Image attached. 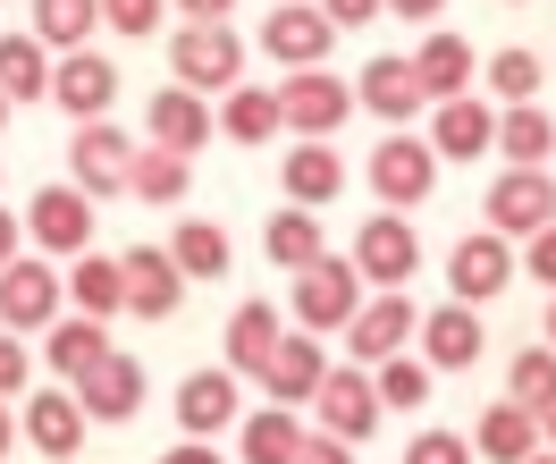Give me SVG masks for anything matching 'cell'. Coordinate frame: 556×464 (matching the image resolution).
Here are the masks:
<instances>
[{
    "instance_id": "obj_45",
    "label": "cell",
    "mask_w": 556,
    "mask_h": 464,
    "mask_svg": "<svg viewBox=\"0 0 556 464\" xmlns=\"http://www.w3.org/2000/svg\"><path fill=\"white\" fill-rule=\"evenodd\" d=\"M26 372H35V363H26V338H17V329H0V397L17 389Z\"/></svg>"
},
{
    "instance_id": "obj_14",
    "label": "cell",
    "mask_w": 556,
    "mask_h": 464,
    "mask_svg": "<svg viewBox=\"0 0 556 464\" xmlns=\"http://www.w3.org/2000/svg\"><path fill=\"white\" fill-rule=\"evenodd\" d=\"M118 271H127V313H136V322H169V313H177V296H186V271H177V253H169V246H136V253H118Z\"/></svg>"
},
{
    "instance_id": "obj_56",
    "label": "cell",
    "mask_w": 556,
    "mask_h": 464,
    "mask_svg": "<svg viewBox=\"0 0 556 464\" xmlns=\"http://www.w3.org/2000/svg\"><path fill=\"white\" fill-rule=\"evenodd\" d=\"M515 9H522V0H515Z\"/></svg>"
},
{
    "instance_id": "obj_21",
    "label": "cell",
    "mask_w": 556,
    "mask_h": 464,
    "mask_svg": "<svg viewBox=\"0 0 556 464\" xmlns=\"http://www.w3.org/2000/svg\"><path fill=\"white\" fill-rule=\"evenodd\" d=\"M354 102L371 110V118H388V127H405L430 93H421L414 60H396V51H380V60H363V85H354Z\"/></svg>"
},
{
    "instance_id": "obj_55",
    "label": "cell",
    "mask_w": 556,
    "mask_h": 464,
    "mask_svg": "<svg viewBox=\"0 0 556 464\" xmlns=\"http://www.w3.org/2000/svg\"><path fill=\"white\" fill-rule=\"evenodd\" d=\"M548 448H556V414H548Z\"/></svg>"
},
{
    "instance_id": "obj_7",
    "label": "cell",
    "mask_w": 556,
    "mask_h": 464,
    "mask_svg": "<svg viewBox=\"0 0 556 464\" xmlns=\"http://www.w3.org/2000/svg\"><path fill=\"white\" fill-rule=\"evenodd\" d=\"M414 329H421V313L405 304V287H380L371 304H354V322H346V355L371 372V363L405 355V347H414Z\"/></svg>"
},
{
    "instance_id": "obj_38",
    "label": "cell",
    "mask_w": 556,
    "mask_h": 464,
    "mask_svg": "<svg viewBox=\"0 0 556 464\" xmlns=\"http://www.w3.org/2000/svg\"><path fill=\"white\" fill-rule=\"evenodd\" d=\"M93 26H102V0H35V35L60 51H85Z\"/></svg>"
},
{
    "instance_id": "obj_17",
    "label": "cell",
    "mask_w": 556,
    "mask_h": 464,
    "mask_svg": "<svg viewBox=\"0 0 556 464\" xmlns=\"http://www.w3.org/2000/svg\"><path fill=\"white\" fill-rule=\"evenodd\" d=\"M548 448V423L531 414V405H515V397H497V405H481V423H472V456L489 464H522Z\"/></svg>"
},
{
    "instance_id": "obj_1",
    "label": "cell",
    "mask_w": 556,
    "mask_h": 464,
    "mask_svg": "<svg viewBox=\"0 0 556 464\" xmlns=\"http://www.w3.org/2000/svg\"><path fill=\"white\" fill-rule=\"evenodd\" d=\"M354 304H363V271H354V253H320V262H304L295 271V296H287V313H295V329H346Z\"/></svg>"
},
{
    "instance_id": "obj_23",
    "label": "cell",
    "mask_w": 556,
    "mask_h": 464,
    "mask_svg": "<svg viewBox=\"0 0 556 464\" xmlns=\"http://www.w3.org/2000/svg\"><path fill=\"white\" fill-rule=\"evenodd\" d=\"M85 405H76V389H35L26 397V439H35L42 456H76L85 448Z\"/></svg>"
},
{
    "instance_id": "obj_30",
    "label": "cell",
    "mask_w": 556,
    "mask_h": 464,
    "mask_svg": "<svg viewBox=\"0 0 556 464\" xmlns=\"http://www.w3.org/2000/svg\"><path fill=\"white\" fill-rule=\"evenodd\" d=\"M102 355H110V322H93V313H60L51 322V372L60 380H85Z\"/></svg>"
},
{
    "instance_id": "obj_10",
    "label": "cell",
    "mask_w": 556,
    "mask_h": 464,
    "mask_svg": "<svg viewBox=\"0 0 556 464\" xmlns=\"http://www.w3.org/2000/svg\"><path fill=\"white\" fill-rule=\"evenodd\" d=\"M68 170H76V186L102 203V195H127V170H136V143L118 136L110 118H85L76 127V143H68Z\"/></svg>"
},
{
    "instance_id": "obj_16",
    "label": "cell",
    "mask_w": 556,
    "mask_h": 464,
    "mask_svg": "<svg viewBox=\"0 0 556 464\" xmlns=\"http://www.w3.org/2000/svg\"><path fill=\"white\" fill-rule=\"evenodd\" d=\"M320 380H329V347H320V329H287V338H278V355L262 363V389H270L278 405L320 397Z\"/></svg>"
},
{
    "instance_id": "obj_40",
    "label": "cell",
    "mask_w": 556,
    "mask_h": 464,
    "mask_svg": "<svg viewBox=\"0 0 556 464\" xmlns=\"http://www.w3.org/2000/svg\"><path fill=\"white\" fill-rule=\"evenodd\" d=\"M371 380H380V405H421V397H430V363L388 355V363H371Z\"/></svg>"
},
{
    "instance_id": "obj_6",
    "label": "cell",
    "mask_w": 556,
    "mask_h": 464,
    "mask_svg": "<svg viewBox=\"0 0 556 464\" xmlns=\"http://www.w3.org/2000/svg\"><path fill=\"white\" fill-rule=\"evenodd\" d=\"M278 110H287L295 136H338V127L354 118V85H346V76H329V68H287Z\"/></svg>"
},
{
    "instance_id": "obj_52",
    "label": "cell",
    "mask_w": 556,
    "mask_h": 464,
    "mask_svg": "<svg viewBox=\"0 0 556 464\" xmlns=\"http://www.w3.org/2000/svg\"><path fill=\"white\" fill-rule=\"evenodd\" d=\"M522 464H556V448H540V456H522Z\"/></svg>"
},
{
    "instance_id": "obj_54",
    "label": "cell",
    "mask_w": 556,
    "mask_h": 464,
    "mask_svg": "<svg viewBox=\"0 0 556 464\" xmlns=\"http://www.w3.org/2000/svg\"><path fill=\"white\" fill-rule=\"evenodd\" d=\"M0 127H9V93H0Z\"/></svg>"
},
{
    "instance_id": "obj_26",
    "label": "cell",
    "mask_w": 556,
    "mask_h": 464,
    "mask_svg": "<svg viewBox=\"0 0 556 464\" xmlns=\"http://www.w3.org/2000/svg\"><path fill=\"white\" fill-rule=\"evenodd\" d=\"M278 338H287L278 304H237V322H228V372H237V380H262V363L278 355Z\"/></svg>"
},
{
    "instance_id": "obj_27",
    "label": "cell",
    "mask_w": 556,
    "mask_h": 464,
    "mask_svg": "<svg viewBox=\"0 0 556 464\" xmlns=\"http://www.w3.org/2000/svg\"><path fill=\"white\" fill-rule=\"evenodd\" d=\"M346 186V161L329 152V136H304L295 152H287V203H304V212H320L329 195Z\"/></svg>"
},
{
    "instance_id": "obj_42",
    "label": "cell",
    "mask_w": 556,
    "mask_h": 464,
    "mask_svg": "<svg viewBox=\"0 0 556 464\" xmlns=\"http://www.w3.org/2000/svg\"><path fill=\"white\" fill-rule=\"evenodd\" d=\"M405 464H472V439H455V430H414Z\"/></svg>"
},
{
    "instance_id": "obj_2",
    "label": "cell",
    "mask_w": 556,
    "mask_h": 464,
    "mask_svg": "<svg viewBox=\"0 0 556 464\" xmlns=\"http://www.w3.org/2000/svg\"><path fill=\"white\" fill-rule=\"evenodd\" d=\"M371 195H380L388 212H414V203H430V186H439V143L405 136V127H388L380 143H371Z\"/></svg>"
},
{
    "instance_id": "obj_12",
    "label": "cell",
    "mask_w": 556,
    "mask_h": 464,
    "mask_svg": "<svg viewBox=\"0 0 556 464\" xmlns=\"http://www.w3.org/2000/svg\"><path fill=\"white\" fill-rule=\"evenodd\" d=\"M26 237L42 253H85L93 246V195L85 186H42L35 203H26Z\"/></svg>"
},
{
    "instance_id": "obj_41",
    "label": "cell",
    "mask_w": 556,
    "mask_h": 464,
    "mask_svg": "<svg viewBox=\"0 0 556 464\" xmlns=\"http://www.w3.org/2000/svg\"><path fill=\"white\" fill-rule=\"evenodd\" d=\"M169 17V0H102V26H118L127 42H152Z\"/></svg>"
},
{
    "instance_id": "obj_9",
    "label": "cell",
    "mask_w": 556,
    "mask_h": 464,
    "mask_svg": "<svg viewBox=\"0 0 556 464\" xmlns=\"http://www.w3.org/2000/svg\"><path fill=\"white\" fill-rule=\"evenodd\" d=\"M354 271L371 287H405L421 271V237H414V220L405 212H380V220H363L354 228Z\"/></svg>"
},
{
    "instance_id": "obj_33",
    "label": "cell",
    "mask_w": 556,
    "mask_h": 464,
    "mask_svg": "<svg viewBox=\"0 0 556 464\" xmlns=\"http://www.w3.org/2000/svg\"><path fill=\"white\" fill-rule=\"evenodd\" d=\"M0 93H9V102L51 93V42L42 35H0Z\"/></svg>"
},
{
    "instance_id": "obj_34",
    "label": "cell",
    "mask_w": 556,
    "mask_h": 464,
    "mask_svg": "<svg viewBox=\"0 0 556 464\" xmlns=\"http://www.w3.org/2000/svg\"><path fill=\"white\" fill-rule=\"evenodd\" d=\"M186 186H194V170H186V152H161V143H136V170H127V195H143V203H186Z\"/></svg>"
},
{
    "instance_id": "obj_20",
    "label": "cell",
    "mask_w": 556,
    "mask_h": 464,
    "mask_svg": "<svg viewBox=\"0 0 556 464\" xmlns=\"http://www.w3.org/2000/svg\"><path fill=\"white\" fill-rule=\"evenodd\" d=\"M51 102L76 110V127L85 118H102L118 102V68H110L102 51H68V60H51Z\"/></svg>"
},
{
    "instance_id": "obj_15",
    "label": "cell",
    "mask_w": 556,
    "mask_h": 464,
    "mask_svg": "<svg viewBox=\"0 0 556 464\" xmlns=\"http://www.w3.org/2000/svg\"><path fill=\"white\" fill-rule=\"evenodd\" d=\"M421 363L430 372H472L481 363V304L447 296L439 313H421Z\"/></svg>"
},
{
    "instance_id": "obj_29",
    "label": "cell",
    "mask_w": 556,
    "mask_h": 464,
    "mask_svg": "<svg viewBox=\"0 0 556 464\" xmlns=\"http://www.w3.org/2000/svg\"><path fill=\"white\" fill-rule=\"evenodd\" d=\"M497 152H506L515 170H540V161L556 152V118L540 102H506L497 110Z\"/></svg>"
},
{
    "instance_id": "obj_32",
    "label": "cell",
    "mask_w": 556,
    "mask_h": 464,
    "mask_svg": "<svg viewBox=\"0 0 556 464\" xmlns=\"http://www.w3.org/2000/svg\"><path fill=\"white\" fill-rule=\"evenodd\" d=\"M262 246H270L278 271H304V262H320V253H329V237H320V220L304 212V203H278L270 228H262Z\"/></svg>"
},
{
    "instance_id": "obj_49",
    "label": "cell",
    "mask_w": 556,
    "mask_h": 464,
    "mask_svg": "<svg viewBox=\"0 0 556 464\" xmlns=\"http://www.w3.org/2000/svg\"><path fill=\"white\" fill-rule=\"evenodd\" d=\"M177 9H186V17H228L237 0H177Z\"/></svg>"
},
{
    "instance_id": "obj_22",
    "label": "cell",
    "mask_w": 556,
    "mask_h": 464,
    "mask_svg": "<svg viewBox=\"0 0 556 464\" xmlns=\"http://www.w3.org/2000/svg\"><path fill=\"white\" fill-rule=\"evenodd\" d=\"M430 143H439V161H481L489 143H497V110L472 102V93L430 102Z\"/></svg>"
},
{
    "instance_id": "obj_43",
    "label": "cell",
    "mask_w": 556,
    "mask_h": 464,
    "mask_svg": "<svg viewBox=\"0 0 556 464\" xmlns=\"http://www.w3.org/2000/svg\"><path fill=\"white\" fill-rule=\"evenodd\" d=\"M320 9H329V26H338V35H363V26L380 17L388 0H320Z\"/></svg>"
},
{
    "instance_id": "obj_5",
    "label": "cell",
    "mask_w": 556,
    "mask_h": 464,
    "mask_svg": "<svg viewBox=\"0 0 556 464\" xmlns=\"http://www.w3.org/2000/svg\"><path fill=\"white\" fill-rule=\"evenodd\" d=\"M60 296H68V279L42 262V253H17V262H0V329H51L60 322Z\"/></svg>"
},
{
    "instance_id": "obj_53",
    "label": "cell",
    "mask_w": 556,
    "mask_h": 464,
    "mask_svg": "<svg viewBox=\"0 0 556 464\" xmlns=\"http://www.w3.org/2000/svg\"><path fill=\"white\" fill-rule=\"evenodd\" d=\"M548 347H556V304H548Z\"/></svg>"
},
{
    "instance_id": "obj_8",
    "label": "cell",
    "mask_w": 556,
    "mask_h": 464,
    "mask_svg": "<svg viewBox=\"0 0 556 464\" xmlns=\"http://www.w3.org/2000/svg\"><path fill=\"white\" fill-rule=\"evenodd\" d=\"M262 51H270L278 68H320V60L338 51V26H329L320 0H278L270 26H262Z\"/></svg>"
},
{
    "instance_id": "obj_24",
    "label": "cell",
    "mask_w": 556,
    "mask_h": 464,
    "mask_svg": "<svg viewBox=\"0 0 556 464\" xmlns=\"http://www.w3.org/2000/svg\"><path fill=\"white\" fill-rule=\"evenodd\" d=\"M177 423H186V439L237 430V372H194V380L177 389Z\"/></svg>"
},
{
    "instance_id": "obj_39",
    "label": "cell",
    "mask_w": 556,
    "mask_h": 464,
    "mask_svg": "<svg viewBox=\"0 0 556 464\" xmlns=\"http://www.w3.org/2000/svg\"><path fill=\"white\" fill-rule=\"evenodd\" d=\"M540 51H489V93L497 102H540Z\"/></svg>"
},
{
    "instance_id": "obj_18",
    "label": "cell",
    "mask_w": 556,
    "mask_h": 464,
    "mask_svg": "<svg viewBox=\"0 0 556 464\" xmlns=\"http://www.w3.org/2000/svg\"><path fill=\"white\" fill-rule=\"evenodd\" d=\"M219 136V110H203V93L194 85H169V93H152V136L143 143H161V152H203V143Z\"/></svg>"
},
{
    "instance_id": "obj_51",
    "label": "cell",
    "mask_w": 556,
    "mask_h": 464,
    "mask_svg": "<svg viewBox=\"0 0 556 464\" xmlns=\"http://www.w3.org/2000/svg\"><path fill=\"white\" fill-rule=\"evenodd\" d=\"M9 448H17V423H9V405H0V456H9Z\"/></svg>"
},
{
    "instance_id": "obj_19",
    "label": "cell",
    "mask_w": 556,
    "mask_h": 464,
    "mask_svg": "<svg viewBox=\"0 0 556 464\" xmlns=\"http://www.w3.org/2000/svg\"><path fill=\"white\" fill-rule=\"evenodd\" d=\"M68 389H76V405H85L93 423H127V414H136V405H143V363L110 347V355L93 363L85 380H68Z\"/></svg>"
},
{
    "instance_id": "obj_37",
    "label": "cell",
    "mask_w": 556,
    "mask_h": 464,
    "mask_svg": "<svg viewBox=\"0 0 556 464\" xmlns=\"http://www.w3.org/2000/svg\"><path fill=\"white\" fill-rule=\"evenodd\" d=\"M506 397L548 423V414H556V347H522V355L506 363Z\"/></svg>"
},
{
    "instance_id": "obj_46",
    "label": "cell",
    "mask_w": 556,
    "mask_h": 464,
    "mask_svg": "<svg viewBox=\"0 0 556 464\" xmlns=\"http://www.w3.org/2000/svg\"><path fill=\"white\" fill-rule=\"evenodd\" d=\"M295 464H354V439H338V430H313Z\"/></svg>"
},
{
    "instance_id": "obj_13",
    "label": "cell",
    "mask_w": 556,
    "mask_h": 464,
    "mask_svg": "<svg viewBox=\"0 0 556 464\" xmlns=\"http://www.w3.org/2000/svg\"><path fill=\"white\" fill-rule=\"evenodd\" d=\"M447 287L464 296V304H497V296L515 287V246H506L497 228H481V237H464V246L447 253Z\"/></svg>"
},
{
    "instance_id": "obj_31",
    "label": "cell",
    "mask_w": 556,
    "mask_h": 464,
    "mask_svg": "<svg viewBox=\"0 0 556 464\" xmlns=\"http://www.w3.org/2000/svg\"><path fill=\"white\" fill-rule=\"evenodd\" d=\"M68 304H76V313H93V322L127 313V271H118L110 253H76V271H68Z\"/></svg>"
},
{
    "instance_id": "obj_44",
    "label": "cell",
    "mask_w": 556,
    "mask_h": 464,
    "mask_svg": "<svg viewBox=\"0 0 556 464\" xmlns=\"http://www.w3.org/2000/svg\"><path fill=\"white\" fill-rule=\"evenodd\" d=\"M522 271H531V279H540V287L556 296V220L540 228V237H531V253H522Z\"/></svg>"
},
{
    "instance_id": "obj_11",
    "label": "cell",
    "mask_w": 556,
    "mask_h": 464,
    "mask_svg": "<svg viewBox=\"0 0 556 464\" xmlns=\"http://www.w3.org/2000/svg\"><path fill=\"white\" fill-rule=\"evenodd\" d=\"M320 430H338V439H371V423H380L388 405H380V380H363V363H329V380H320Z\"/></svg>"
},
{
    "instance_id": "obj_48",
    "label": "cell",
    "mask_w": 556,
    "mask_h": 464,
    "mask_svg": "<svg viewBox=\"0 0 556 464\" xmlns=\"http://www.w3.org/2000/svg\"><path fill=\"white\" fill-rule=\"evenodd\" d=\"M388 9H396V17H405V26H421V17H439V9H447V0H388Z\"/></svg>"
},
{
    "instance_id": "obj_35",
    "label": "cell",
    "mask_w": 556,
    "mask_h": 464,
    "mask_svg": "<svg viewBox=\"0 0 556 464\" xmlns=\"http://www.w3.org/2000/svg\"><path fill=\"white\" fill-rule=\"evenodd\" d=\"M219 127L237 143H270L278 127H287V110H278L270 85H228V110H219Z\"/></svg>"
},
{
    "instance_id": "obj_28",
    "label": "cell",
    "mask_w": 556,
    "mask_h": 464,
    "mask_svg": "<svg viewBox=\"0 0 556 464\" xmlns=\"http://www.w3.org/2000/svg\"><path fill=\"white\" fill-rule=\"evenodd\" d=\"M472 68H481V51H472L464 35H430L414 51V76H421V93H430V102H455V93L472 85Z\"/></svg>"
},
{
    "instance_id": "obj_3",
    "label": "cell",
    "mask_w": 556,
    "mask_h": 464,
    "mask_svg": "<svg viewBox=\"0 0 556 464\" xmlns=\"http://www.w3.org/2000/svg\"><path fill=\"white\" fill-rule=\"evenodd\" d=\"M169 68H177V85H194V93H228V85H244V42L228 35V17H194V26L169 42Z\"/></svg>"
},
{
    "instance_id": "obj_50",
    "label": "cell",
    "mask_w": 556,
    "mask_h": 464,
    "mask_svg": "<svg viewBox=\"0 0 556 464\" xmlns=\"http://www.w3.org/2000/svg\"><path fill=\"white\" fill-rule=\"evenodd\" d=\"M0 262H17V212H0Z\"/></svg>"
},
{
    "instance_id": "obj_47",
    "label": "cell",
    "mask_w": 556,
    "mask_h": 464,
    "mask_svg": "<svg viewBox=\"0 0 556 464\" xmlns=\"http://www.w3.org/2000/svg\"><path fill=\"white\" fill-rule=\"evenodd\" d=\"M161 464H219V448H203V439H186V448H169Z\"/></svg>"
},
{
    "instance_id": "obj_36",
    "label": "cell",
    "mask_w": 556,
    "mask_h": 464,
    "mask_svg": "<svg viewBox=\"0 0 556 464\" xmlns=\"http://www.w3.org/2000/svg\"><path fill=\"white\" fill-rule=\"evenodd\" d=\"M169 253H177L186 279H228V228H219V220H186L169 237Z\"/></svg>"
},
{
    "instance_id": "obj_25",
    "label": "cell",
    "mask_w": 556,
    "mask_h": 464,
    "mask_svg": "<svg viewBox=\"0 0 556 464\" xmlns=\"http://www.w3.org/2000/svg\"><path fill=\"white\" fill-rule=\"evenodd\" d=\"M304 439H313V430L295 423V414H287V405H262V414H244L237 423V448H244V464H295L304 456Z\"/></svg>"
},
{
    "instance_id": "obj_4",
    "label": "cell",
    "mask_w": 556,
    "mask_h": 464,
    "mask_svg": "<svg viewBox=\"0 0 556 464\" xmlns=\"http://www.w3.org/2000/svg\"><path fill=\"white\" fill-rule=\"evenodd\" d=\"M481 220L497 228V237H540V228L556 220L548 161H540V170H515V161H506V178H489V195H481Z\"/></svg>"
}]
</instances>
